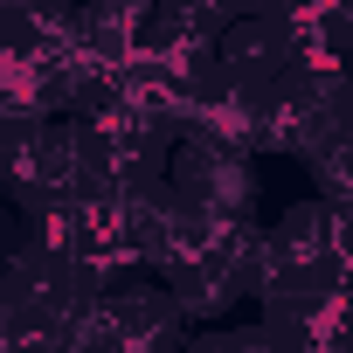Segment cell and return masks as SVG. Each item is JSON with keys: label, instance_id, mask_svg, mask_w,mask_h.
Returning a JSON list of instances; mask_svg holds the SVG:
<instances>
[{"label": "cell", "instance_id": "1", "mask_svg": "<svg viewBox=\"0 0 353 353\" xmlns=\"http://www.w3.org/2000/svg\"><path fill=\"white\" fill-rule=\"evenodd\" d=\"M173 188H181V201H194L201 215L250 222L256 166H250V152H215V145H188L181 139V152H173Z\"/></svg>", "mask_w": 353, "mask_h": 353}, {"label": "cell", "instance_id": "2", "mask_svg": "<svg viewBox=\"0 0 353 353\" xmlns=\"http://www.w3.org/2000/svg\"><path fill=\"white\" fill-rule=\"evenodd\" d=\"M215 70H222L236 90H250V97H270V90L291 77V28H284V21H256V14H243V21L222 35V49H215Z\"/></svg>", "mask_w": 353, "mask_h": 353}]
</instances>
